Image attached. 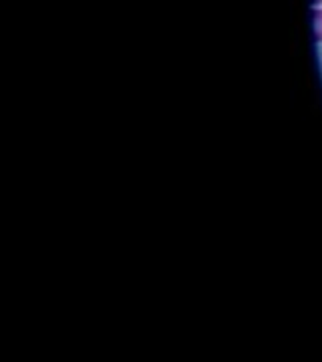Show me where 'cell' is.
Instances as JSON below:
<instances>
[{
    "label": "cell",
    "mask_w": 322,
    "mask_h": 362,
    "mask_svg": "<svg viewBox=\"0 0 322 362\" xmlns=\"http://www.w3.org/2000/svg\"><path fill=\"white\" fill-rule=\"evenodd\" d=\"M312 2H314V4H321L322 0H312Z\"/></svg>",
    "instance_id": "7a4b0ae2"
},
{
    "label": "cell",
    "mask_w": 322,
    "mask_h": 362,
    "mask_svg": "<svg viewBox=\"0 0 322 362\" xmlns=\"http://www.w3.org/2000/svg\"><path fill=\"white\" fill-rule=\"evenodd\" d=\"M312 26H314V39L321 42L322 40V11L312 13Z\"/></svg>",
    "instance_id": "6da1fadb"
}]
</instances>
